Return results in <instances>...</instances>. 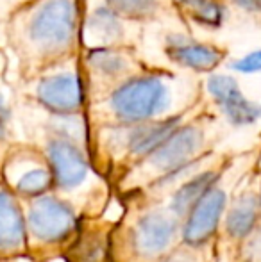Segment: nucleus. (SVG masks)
Listing matches in <instances>:
<instances>
[{"label":"nucleus","instance_id":"obj_4","mask_svg":"<svg viewBox=\"0 0 261 262\" xmlns=\"http://www.w3.org/2000/svg\"><path fill=\"white\" fill-rule=\"evenodd\" d=\"M198 105L167 120L90 127L88 146L95 169L102 168L104 171H120L122 175L126 169L157 148L179 125L188 120Z\"/></svg>","mask_w":261,"mask_h":262},{"label":"nucleus","instance_id":"obj_12","mask_svg":"<svg viewBox=\"0 0 261 262\" xmlns=\"http://www.w3.org/2000/svg\"><path fill=\"white\" fill-rule=\"evenodd\" d=\"M2 175L16 196L38 198L54 187L52 169L36 143H14L7 150Z\"/></svg>","mask_w":261,"mask_h":262},{"label":"nucleus","instance_id":"obj_15","mask_svg":"<svg viewBox=\"0 0 261 262\" xmlns=\"http://www.w3.org/2000/svg\"><path fill=\"white\" fill-rule=\"evenodd\" d=\"M124 18L143 25L186 29L175 0H108Z\"/></svg>","mask_w":261,"mask_h":262},{"label":"nucleus","instance_id":"obj_20","mask_svg":"<svg viewBox=\"0 0 261 262\" xmlns=\"http://www.w3.org/2000/svg\"><path fill=\"white\" fill-rule=\"evenodd\" d=\"M224 66H227L234 75H258L261 73V49L251 50L240 57H229Z\"/></svg>","mask_w":261,"mask_h":262},{"label":"nucleus","instance_id":"obj_22","mask_svg":"<svg viewBox=\"0 0 261 262\" xmlns=\"http://www.w3.org/2000/svg\"><path fill=\"white\" fill-rule=\"evenodd\" d=\"M231 11L261 25V0H226Z\"/></svg>","mask_w":261,"mask_h":262},{"label":"nucleus","instance_id":"obj_17","mask_svg":"<svg viewBox=\"0 0 261 262\" xmlns=\"http://www.w3.org/2000/svg\"><path fill=\"white\" fill-rule=\"evenodd\" d=\"M66 259L68 262H111V227H77Z\"/></svg>","mask_w":261,"mask_h":262},{"label":"nucleus","instance_id":"obj_1","mask_svg":"<svg viewBox=\"0 0 261 262\" xmlns=\"http://www.w3.org/2000/svg\"><path fill=\"white\" fill-rule=\"evenodd\" d=\"M204 100L202 77L175 68L150 64L86 105L88 127L143 123L174 118Z\"/></svg>","mask_w":261,"mask_h":262},{"label":"nucleus","instance_id":"obj_9","mask_svg":"<svg viewBox=\"0 0 261 262\" xmlns=\"http://www.w3.org/2000/svg\"><path fill=\"white\" fill-rule=\"evenodd\" d=\"M145 27L124 18L108 0H81L83 49L142 47Z\"/></svg>","mask_w":261,"mask_h":262},{"label":"nucleus","instance_id":"obj_2","mask_svg":"<svg viewBox=\"0 0 261 262\" xmlns=\"http://www.w3.org/2000/svg\"><path fill=\"white\" fill-rule=\"evenodd\" d=\"M2 36L16 82L29 79L81 54V0H32L11 14Z\"/></svg>","mask_w":261,"mask_h":262},{"label":"nucleus","instance_id":"obj_23","mask_svg":"<svg viewBox=\"0 0 261 262\" xmlns=\"http://www.w3.org/2000/svg\"><path fill=\"white\" fill-rule=\"evenodd\" d=\"M29 2H32V0H0V29H2V25L9 20V16L14 13V11L27 6Z\"/></svg>","mask_w":261,"mask_h":262},{"label":"nucleus","instance_id":"obj_16","mask_svg":"<svg viewBox=\"0 0 261 262\" xmlns=\"http://www.w3.org/2000/svg\"><path fill=\"white\" fill-rule=\"evenodd\" d=\"M27 245L25 212L11 189H0V253H16Z\"/></svg>","mask_w":261,"mask_h":262},{"label":"nucleus","instance_id":"obj_8","mask_svg":"<svg viewBox=\"0 0 261 262\" xmlns=\"http://www.w3.org/2000/svg\"><path fill=\"white\" fill-rule=\"evenodd\" d=\"M150 62L139 54L138 47H102V49L81 50L86 102L108 95L120 84L139 75Z\"/></svg>","mask_w":261,"mask_h":262},{"label":"nucleus","instance_id":"obj_6","mask_svg":"<svg viewBox=\"0 0 261 262\" xmlns=\"http://www.w3.org/2000/svg\"><path fill=\"white\" fill-rule=\"evenodd\" d=\"M251 169L252 152L229 156L216 180L206 189L188 216L183 220V243L192 246H204L215 237L234 191L244 182Z\"/></svg>","mask_w":261,"mask_h":262},{"label":"nucleus","instance_id":"obj_7","mask_svg":"<svg viewBox=\"0 0 261 262\" xmlns=\"http://www.w3.org/2000/svg\"><path fill=\"white\" fill-rule=\"evenodd\" d=\"M183 221L163 204L147 205L136 210L129 223L115 232V239L126 253V262H156L177 246L181 241Z\"/></svg>","mask_w":261,"mask_h":262},{"label":"nucleus","instance_id":"obj_24","mask_svg":"<svg viewBox=\"0 0 261 262\" xmlns=\"http://www.w3.org/2000/svg\"><path fill=\"white\" fill-rule=\"evenodd\" d=\"M175 2H177V6H179V4H185V2H188V0H175Z\"/></svg>","mask_w":261,"mask_h":262},{"label":"nucleus","instance_id":"obj_14","mask_svg":"<svg viewBox=\"0 0 261 262\" xmlns=\"http://www.w3.org/2000/svg\"><path fill=\"white\" fill-rule=\"evenodd\" d=\"M245 179L234 191L222 220L224 234L234 243H244L258 228L261 217V194L252 189L251 180L245 186Z\"/></svg>","mask_w":261,"mask_h":262},{"label":"nucleus","instance_id":"obj_3","mask_svg":"<svg viewBox=\"0 0 261 262\" xmlns=\"http://www.w3.org/2000/svg\"><path fill=\"white\" fill-rule=\"evenodd\" d=\"M224 136V120L202 100L157 148L120 175L118 186L124 191L147 189L175 173L183 171L198 159L215 152V145Z\"/></svg>","mask_w":261,"mask_h":262},{"label":"nucleus","instance_id":"obj_21","mask_svg":"<svg viewBox=\"0 0 261 262\" xmlns=\"http://www.w3.org/2000/svg\"><path fill=\"white\" fill-rule=\"evenodd\" d=\"M202 246H192L183 243V246H175L172 252H168L165 257H161L156 262H206L200 252Z\"/></svg>","mask_w":261,"mask_h":262},{"label":"nucleus","instance_id":"obj_18","mask_svg":"<svg viewBox=\"0 0 261 262\" xmlns=\"http://www.w3.org/2000/svg\"><path fill=\"white\" fill-rule=\"evenodd\" d=\"M185 27L188 31H218L231 18L229 4L226 0H188L177 6Z\"/></svg>","mask_w":261,"mask_h":262},{"label":"nucleus","instance_id":"obj_11","mask_svg":"<svg viewBox=\"0 0 261 262\" xmlns=\"http://www.w3.org/2000/svg\"><path fill=\"white\" fill-rule=\"evenodd\" d=\"M77 214L72 204L54 194L31 198L25 210L27 243L32 248H52L72 241L77 232Z\"/></svg>","mask_w":261,"mask_h":262},{"label":"nucleus","instance_id":"obj_19","mask_svg":"<svg viewBox=\"0 0 261 262\" xmlns=\"http://www.w3.org/2000/svg\"><path fill=\"white\" fill-rule=\"evenodd\" d=\"M7 59L0 50V139H6L13 128L14 114H16V90L7 84L6 77Z\"/></svg>","mask_w":261,"mask_h":262},{"label":"nucleus","instance_id":"obj_25","mask_svg":"<svg viewBox=\"0 0 261 262\" xmlns=\"http://www.w3.org/2000/svg\"><path fill=\"white\" fill-rule=\"evenodd\" d=\"M259 194H261V189H259Z\"/></svg>","mask_w":261,"mask_h":262},{"label":"nucleus","instance_id":"obj_13","mask_svg":"<svg viewBox=\"0 0 261 262\" xmlns=\"http://www.w3.org/2000/svg\"><path fill=\"white\" fill-rule=\"evenodd\" d=\"M204 100L233 128L252 127L261 120V104L244 93L233 72H216L202 77Z\"/></svg>","mask_w":261,"mask_h":262},{"label":"nucleus","instance_id":"obj_5","mask_svg":"<svg viewBox=\"0 0 261 262\" xmlns=\"http://www.w3.org/2000/svg\"><path fill=\"white\" fill-rule=\"evenodd\" d=\"M16 98L52 114H86L81 54L66 57L14 84Z\"/></svg>","mask_w":261,"mask_h":262},{"label":"nucleus","instance_id":"obj_10","mask_svg":"<svg viewBox=\"0 0 261 262\" xmlns=\"http://www.w3.org/2000/svg\"><path fill=\"white\" fill-rule=\"evenodd\" d=\"M159 50L172 68L198 77L220 70L231 55V50L222 43L198 39L192 31L179 27L163 29Z\"/></svg>","mask_w":261,"mask_h":262}]
</instances>
